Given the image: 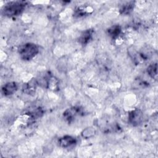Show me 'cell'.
<instances>
[{"label":"cell","instance_id":"cell-11","mask_svg":"<svg viewBox=\"0 0 158 158\" xmlns=\"http://www.w3.org/2000/svg\"><path fill=\"white\" fill-rule=\"evenodd\" d=\"M36 84H38V83H37V81H36V80H35V81L31 80V81H29L28 83H27V84H25V85H24L23 91L28 94H33L35 92Z\"/></svg>","mask_w":158,"mask_h":158},{"label":"cell","instance_id":"cell-5","mask_svg":"<svg viewBox=\"0 0 158 158\" xmlns=\"http://www.w3.org/2000/svg\"><path fill=\"white\" fill-rule=\"evenodd\" d=\"M143 112L139 109H135L128 114V122L133 126L139 125L143 121Z\"/></svg>","mask_w":158,"mask_h":158},{"label":"cell","instance_id":"cell-4","mask_svg":"<svg viewBox=\"0 0 158 158\" xmlns=\"http://www.w3.org/2000/svg\"><path fill=\"white\" fill-rule=\"evenodd\" d=\"M83 114V109L79 106H75L66 109L63 113V117L66 121L69 123H71L77 116H80Z\"/></svg>","mask_w":158,"mask_h":158},{"label":"cell","instance_id":"cell-2","mask_svg":"<svg viewBox=\"0 0 158 158\" xmlns=\"http://www.w3.org/2000/svg\"><path fill=\"white\" fill-rule=\"evenodd\" d=\"M18 52L20 58L24 60H30L34 58L39 52L38 46L32 43H27L21 45Z\"/></svg>","mask_w":158,"mask_h":158},{"label":"cell","instance_id":"cell-1","mask_svg":"<svg viewBox=\"0 0 158 158\" xmlns=\"http://www.w3.org/2000/svg\"><path fill=\"white\" fill-rule=\"evenodd\" d=\"M27 5V2L23 1L9 2L4 6L2 14L8 17L17 16L24 10Z\"/></svg>","mask_w":158,"mask_h":158},{"label":"cell","instance_id":"cell-7","mask_svg":"<svg viewBox=\"0 0 158 158\" xmlns=\"http://www.w3.org/2000/svg\"><path fill=\"white\" fill-rule=\"evenodd\" d=\"M17 88L18 86L15 82H8L2 87V93L4 96H10L15 93Z\"/></svg>","mask_w":158,"mask_h":158},{"label":"cell","instance_id":"cell-12","mask_svg":"<svg viewBox=\"0 0 158 158\" xmlns=\"http://www.w3.org/2000/svg\"><path fill=\"white\" fill-rule=\"evenodd\" d=\"M147 72L148 75L153 79H157V63H152L150 64L148 69Z\"/></svg>","mask_w":158,"mask_h":158},{"label":"cell","instance_id":"cell-10","mask_svg":"<svg viewBox=\"0 0 158 158\" xmlns=\"http://www.w3.org/2000/svg\"><path fill=\"white\" fill-rule=\"evenodd\" d=\"M135 6V2L133 1H130L128 2H126L122 6V7L120 9V13L121 14H130L133 9Z\"/></svg>","mask_w":158,"mask_h":158},{"label":"cell","instance_id":"cell-3","mask_svg":"<svg viewBox=\"0 0 158 158\" xmlns=\"http://www.w3.org/2000/svg\"><path fill=\"white\" fill-rule=\"evenodd\" d=\"M40 80V84H43V86L47 88L54 91L59 89V81L55 77L49 73L45 74L44 76L42 77L41 79Z\"/></svg>","mask_w":158,"mask_h":158},{"label":"cell","instance_id":"cell-8","mask_svg":"<svg viewBox=\"0 0 158 158\" xmlns=\"http://www.w3.org/2000/svg\"><path fill=\"white\" fill-rule=\"evenodd\" d=\"M93 34V30L88 29V30H85V31H83L82 33V34L79 37V42L82 45L87 44L92 40Z\"/></svg>","mask_w":158,"mask_h":158},{"label":"cell","instance_id":"cell-9","mask_svg":"<svg viewBox=\"0 0 158 158\" xmlns=\"http://www.w3.org/2000/svg\"><path fill=\"white\" fill-rule=\"evenodd\" d=\"M121 31L122 28L118 25H113L107 29V33L112 39H116L118 38L120 35Z\"/></svg>","mask_w":158,"mask_h":158},{"label":"cell","instance_id":"cell-13","mask_svg":"<svg viewBox=\"0 0 158 158\" xmlns=\"http://www.w3.org/2000/svg\"><path fill=\"white\" fill-rule=\"evenodd\" d=\"M86 14H87V12L85 10V9H84L83 7H78V9H76L74 15L77 17H81V16H83V15H86Z\"/></svg>","mask_w":158,"mask_h":158},{"label":"cell","instance_id":"cell-6","mask_svg":"<svg viewBox=\"0 0 158 158\" xmlns=\"http://www.w3.org/2000/svg\"><path fill=\"white\" fill-rule=\"evenodd\" d=\"M59 145L63 148H69L77 143L76 139L70 135H65L58 139Z\"/></svg>","mask_w":158,"mask_h":158}]
</instances>
